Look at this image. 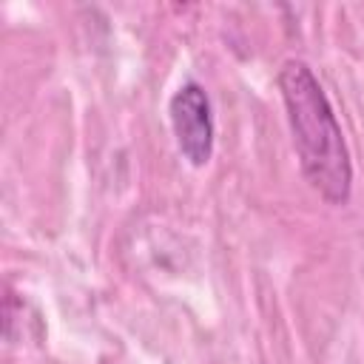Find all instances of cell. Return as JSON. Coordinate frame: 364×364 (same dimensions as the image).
<instances>
[{
    "label": "cell",
    "instance_id": "6da1fadb",
    "mask_svg": "<svg viewBox=\"0 0 364 364\" xmlns=\"http://www.w3.org/2000/svg\"><path fill=\"white\" fill-rule=\"evenodd\" d=\"M279 88L287 108L301 173L327 202L344 205L353 188V165L341 125L321 82L307 63L287 60L279 68Z\"/></svg>",
    "mask_w": 364,
    "mask_h": 364
},
{
    "label": "cell",
    "instance_id": "7a4b0ae2",
    "mask_svg": "<svg viewBox=\"0 0 364 364\" xmlns=\"http://www.w3.org/2000/svg\"><path fill=\"white\" fill-rule=\"evenodd\" d=\"M168 114L185 159H191V165H205L213 154V114L205 88L199 82L179 85L168 102Z\"/></svg>",
    "mask_w": 364,
    "mask_h": 364
}]
</instances>
